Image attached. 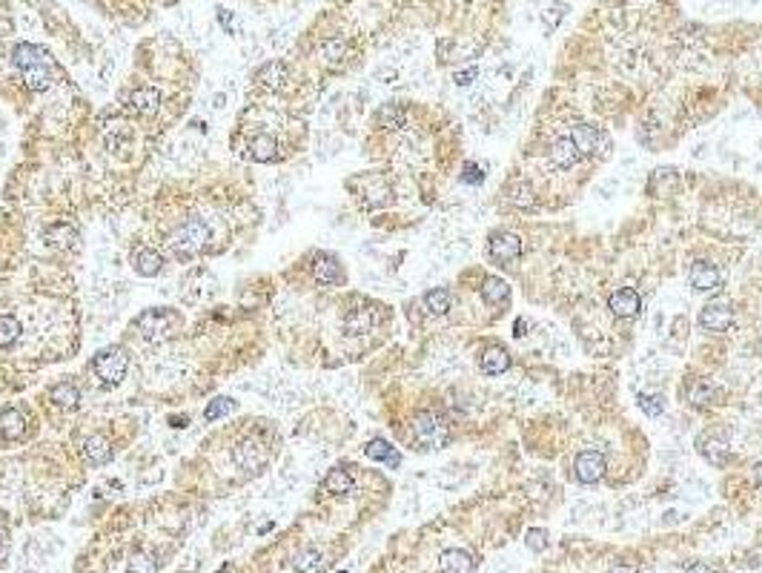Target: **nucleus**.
Segmentation results:
<instances>
[{
  "mask_svg": "<svg viewBox=\"0 0 762 573\" xmlns=\"http://www.w3.org/2000/svg\"><path fill=\"white\" fill-rule=\"evenodd\" d=\"M12 64L21 69L24 81L29 89L35 92H44L52 86L55 81V64L49 58V52H44L41 46H32V44H18L15 52H12Z\"/></svg>",
  "mask_w": 762,
  "mask_h": 573,
  "instance_id": "obj_1",
  "label": "nucleus"
},
{
  "mask_svg": "<svg viewBox=\"0 0 762 573\" xmlns=\"http://www.w3.org/2000/svg\"><path fill=\"white\" fill-rule=\"evenodd\" d=\"M210 241V227L201 221V218H193L181 224L172 235H169V250L178 255V258H189L204 250V244Z\"/></svg>",
  "mask_w": 762,
  "mask_h": 573,
  "instance_id": "obj_2",
  "label": "nucleus"
},
{
  "mask_svg": "<svg viewBox=\"0 0 762 573\" xmlns=\"http://www.w3.org/2000/svg\"><path fill=\"white\" fill-rule=\"evenodd\" d=\"M233 459H235L238 470H244L247 476H255V473H261V470L270 465L273 453H270L267 442H264L258 433H253V436H247L244 442H238V447L233 450Z\"/></svg>",
  "mask_w": 762,
  "mask_h": 573,
  "instance_id": "obj_3",
  "label": "nucleus"
},
{
  "mask_svg": "<svg viewBox=\"0 0 762 573\" xmlns=\"http://www.w3.org/2000/svg\"><path fill=\"white\" fill-rule=\"evenodd\" d=\"M178 324H181V315H178L175 310H166V307H161V310H146V313H141L138 321H135L138 333H141L146 341H163V338H169L172 330H175Z\"/></svg>",
  "mask_w": 762,
  "mask_h": 573,
  "instance_id": "obj_4",
  "label": "nucleus"
},
{
  "mask_svg": "<svg viewBox=\"0 0 762 573\" xmlns=\"http://www.w3.org/2000/svg\"><path fill=\"white\" fill-rule=\"evenodd\" d=\"M126 367H129V355H126L123 347H106L92 361L95 375L101 378V385H106V387L118 385V381L126 375Z\"/></svg>",
  "mask_w": 762,
  "mask_h": 573,
  "instance_id": "obj_5",
  "label": "nucleus"
},
{
  "mask_svg": "<svg viewBox=\"0 0 762 573\" xmlns=\"http://www.w3.org/2000/svg\"><path fill=\"white\" fill-rule=\"evenodd\" d=\"M413 442H416V447H422V450H436V447H442V445L447 442V427H444V422H442L439 416H433V413H419V416L413 419Z\"/></svg>",
  "mask_w": 762,
  "mask_h": 573,
  "instance_id": "obj_6",
  "label": "nucleus"
},
{
  "mask_svg": "<svg viewBox=\"0 0 762 573\" xmlns=\"http://www.w3.org/2000/svg\"><path fill=\"white\" fill-rule=\"evenodd\" d=\"M570 141L576 143V149H579L582 158H599V155H608V149H611L608 135L602 129L591 126V123L574 126V132H570Z\"/></svg>",
  "mask_w": 762,
  "mask_h": 573,
  "instance_id": "obj_7",
  "label": "nucleus"
},
{
  "mask_svg": "<svg viewBox=\"0 0 762 573\" xmlns=\"http://www.w3.org/2000/svg\"><path fill=\"white\" fill-rule=\"evenodd\" d=\"M487 253H490V258H493L496 264L510 267V264L522 255V238H519L516 233H507V230L493 233L490 241H487Z\"/></svg>",
  "mask_w": 762,
  "mask_h": 573,
  "instance_id": "obj_8",
  "label": "nucleus"
},
{
  "mask_svg": "<svg viewBox=\"0 0 762 573\" xmlns=\"http://www.w3.org/2000/svg\"><path fill=\"white\" fill-rule=\"evenodd\" d=\"M608 470V462L599 450H582L574 462V476L582 482V485H596Z\"/></svg>",
  "mask_w": 762,
  "mask_h": 573,
  "instance_id": "obj_9",
  "label": "nucleus"
},
{
  "mask_svg": "<svg viewBox=\"0 0 762 573\" xmlns=\"http://www.w3.org/2000/svg\"><path fill=\"white\" fill-rule=\"evenodd\" d=\"M733 324V310L725 301H708L699 313V327L708 333H725Z\"/></svg>",
  "mask_w": 762,
  "mask_h": 573,
  "instance_id": "obj_10",
  "label": "nucleus"
},
{
  "mask_svg": "<svg viewBox=\"0 0 762 573\" xmlns=\"http://www.w3.org/2000/svg\"><path fill=\"white\" fill-rule=\"evenodd\" d=\"M688 281H691V287H694L696 293H713V290L722 287V275H719V270H716L713 264H708V261H696V264H691Z\"/></svg>",
  "mask_w": 762,
  "mask_h": 573,
  "instance_id": "obj_11",
  "label": "nucleus"
},
{
  "mask_svg": "<svg viewBox=\"0 0 762 573\" xmlns=\"http://www.w3.org/2000/svg\"><path fill=\"white\" fill-rule=\"evenodd\" d=\"M608 307H611V313H614L616 318H636V315H639V310H642V298H639V293H636V290H631V287H622V290L611 293V298H608Z\"/></svg>",
  "mask_w": 762,
  "mask_h": 573,
  "instance_id": "obj_12",
  "label": "nucleus"
},
{
  "mask_svg": "<svg viewBox=\"0 0 762 573\" xmlns=\"http://www.w3.org/2000/svg\"><path fill=\"white\" fill-rule=\"evenodd\" d=\"M691 405L699 407V410H708V407H716L722 402V387L711 378H696L694 387H691Z\"/></svg>",
  "mask_w": 762,
  "mask_h": 573,
  "instance_id": "obj_13",
  "label": "nucleus"
},
{
  "mask_svg": "<svg viewBox=\"0 0 762 573\" xmlns=\"http://www.w3.org/2000/svg\"><path fill=\"white\" fill-rule=\"evenodd\" d=\"M126 109H129V112H135V115L152 118V115L161 109V95H158V89L141 86V89L129 92V95H126Z\"/></svg>",
  "mask_w": 762,
  "mask_h": 573,
  "instance_id": "obj_14",
  "label": "nucleus"
},
{
  "mask_svg": "<svg viewBox=\"0 0 762 573\" xmlns=\"http://www.w3.org/2000/svg\"><path fill=\"white\" fill-rule=\"evenodd\" d=\"M313 275H315V281L324 284V287H335V284L344 281L341 264H338V258L330 255V253H318V255H315V261H313Z\"/></svg>",
  "mask_w": 762,
  "mask_h": 573,
  "instance_id": "obj_15",
  "label": "nucleus"
},
{
  "mask_svg": "<svg viewBox=\"0 0 762 573\" xmlns=\"http://www.w3.org/2000/svg\"><path fill=\"white\" fill-rule=\"evenodd\" d=\"M476 570V556L462 547H450L439 556V573H473Z\"/></svg>",
  "mask_w": 762,
  "mask_h": 573,
  "instance_id": "obj_16",
  "label": "nucleus"
},
{
  "mask_svg": "<svg viewBox=\"0 0 762 573\" xmlns=\"http://www.w3.org/2000/svg\"><path fill=\"white\" fill-rule=\"evenodd\" d=\"M699 453H702V456H705L711 465L722 467V465L731 459V442H728L722 433L702 436V439H699Z\"/></svg>",
  "mask_w": 762,
  "mask_h": 573,
  "instance_id": "obj_17",
  "label": "nucleus"
},
{
  "mask_svg": "<svg viewBox=\"0 0 762 573\" xmlns=\"http://www.w3.org/2000/svg\"><path fill=\"white\" fill-rule=\"evenodd\" d=\"M579 158H582V155H579L576 143L570 141V138H556V141H553V146H550V163H553L556 169H570Z\"/></svg>",
  "mask_w": 762,
  "mask_h": 573,
  "instance_id": "obj_18",
  "label": "nucleus"
},
{
  "mask_svg": "<svg viewBox=\"0 0 762 573\" xmlns=\"http://www.w3.org/2000/svg\"><path fill=\"white\" fill-rule=\"evenodd\" d=\"M479 367H482V372H487V375H502V372L510 370V355H507L502 347H487V350H482V355H479Z\"/></svg>",
  "mask_w": 762,
  "mask_h": 573,
  "instance_id": "obj_19",
  "label": "nucleus"
},
{
  "mask_svg": "<svg viewBox=\"0 0 762 573\" xmlns=\"http://www.w3.org/2000/svg\"><path fill=\"white\" fill-rule=\"evenodd\" d=\"M676 189V172L662 166V169H654V175L648 178V193L654 198H668L671 193Z\"/></svg>",
  "mask_w": 762,
  "mask_h": 573,
  "instance_id": "obj_20",
  "label": "nucleus"
},
{
  "mask_svg": "<svg viewBox=\"0 0 762 573\" xmlns=\"http://www.w3.org/2000/svg\"><path fill=\"white\" fill-rule=\"evenodd\" d=\"M482 298H484V304H490V307H502V304H507V298H510V287H507V281L499 278V275H487L484 284H482Z\"/></svg>",
  "mask_w": 762,
  "mask_h": 573,
  "instance_id": "obj_21",
  "label": "nucleus"
},
{
  "mask_svg": "<svg viewBox=\"0 0 762 573\" xmlns=\"http://www.w3.org/2000/svg\"><path fill=\"white\" fill-rule=\"evenodd\" d=\"M364 453H367L372 462H387L390 467H399V465H402V456H399L396 447H393L390 442H385V439H372V442L364 447Z\"/></svg>",
  "mask_w": 762,
  "mask_h": 573,
  "instance_id": "obj_22",
  "label": "nucleus"
},
{
  "mask_svg": "<svg viewBox=\"0 0 762 573\" xmlns=\"http://www.w3.org/2000/svg\"><path fill=\"white\" fill-rule=\"evenodd\" d=\"M255 81L267 89H281L284 81H287V66L281 61H273V64H264L258 72H255Z\"/></svg>",
  "mask_w": 762,
  "mask_h": 573,
  "instance_id": "obj_23",
  "label": "nucleus"
},
{
  "mask_svg": "<svg viewBox=\"0 0 762 573\" xmlns=\"http://www.w3.org/2000/svg\"><path fill=\"white\" fill-rule=\"evenodd\" d=\"M83 456L89 465H106L112 459V445L103 436H89L83 442Z\"/></svg>",
  "mask_w": 762,
  "mask_h": 573,
  "instance_id": "obj_24",
  "label": "nucleus"
},
{
  "mask_svg": "<svg viewBox=\"0 0 762 573\" xmlns=\"http://www.w3.org/2000/svg\"><path fill=\"white\" fill-rule=\"evenodd\" d=\"M135 273L138 275H146V278H152V275H158L161 270H163V258H161V253L158 250H141L138 255H135Z\"/></svg>",
  "mask_w": 762,
  "mask_h": 573,
  "instance_id": "obj_25",
  "label": "nucleus"
},
{
  "mask_svg": "<svg viewBox=\"0 0 762 573\" xmlns=\"http://www.w3.org/2000/svg\"><path fill=\"white\" fill-rule=\"evenodd\" d=\"M278 146H275V141L270 138V135H255L253 141H250V146H247V155L253 158V161H261V163H267V161H273L278 152H275Z\"/></svg>",
  "mask_w": 762,
  "mask_h": 573,
  "instance_id": "obj_26",
  "label": "nucleus"
},
{
  "mask_svg": "<svg viewBox=\"0 0 762 573\" xmlns=\"http://www.w3.org/2000/svg\"><path fill=\"white\" fill-rule=\"evenodd\" d=\"M425 307H427V313H433V315H447L450 307H453V295H450L444 287H436V290L425 293Z\"/></svg>",
  "mask_w": 762,
  "mask_h": 573,
  "instance_id": "obj_27",
  "label": "nucleus"
},
{
  "mask_svg": "<svg viewBox=\"0 0 762 573\" xmlns=\"http://www.w3.org/2000/svg\"><path fill=\"white\" fill-rule=\"evenodd\" d=\"M375 123L381 129H399V126H405V109L399 103H385L375 112Z\"/></svg>",
  "mask_w": 762,
  "mask_h": 573,
  "instance_id": "obj_28",
  "label": "nucleus"
},
{
  "mask_svg": "<svg viewBox=\"0 0 762 573\" xmlns=\"http://www.w3.org/2000/svg\"><path fill=\"white\" fill-rule=\"evenodd\" d=\"M327 493H332V496H341V493H350L352 490V476L347 473V470H341V467H335V470H330L327 473V479H324V485H321Z\"/></svg>",
  "mask_w": 762,
  "mask_h": 573,
  "instance_id": "obj_29",
  "label": "nucleus"
},
{
  "mask_svg": "<svg viewBox=\"0 0 762 573\" xmlns=\"http://www.w3.org/2000/svg\"><path fill=\"white\" fill-rule=\"evenodd\" d=\"M293 567L298 573H318L321 570V553L315 547H304L293 556Z\"/></svg>",
  "mask_w": 762,
  "mask_h": 573,
  "instance_id": "obj_30",
  "label": "nucleus"
},
{
  "mask_svg": "<svg viewBox=\"0 0 762 573\" xmlns=\"http://www.w3.org/2000/svg\"><path fill=\"white\" fill-rule=\"evenodd\" d=\"M0 433L6 439H21L24 436V413L21 410H4V416H0Z\"/></svg>",
  "mask_w": 762,
  "mask_h": 573,
  "instance_id": "obj_31",
  "label": "nucleus"
},
{
  "mask_svg": "<svg viewBox=\"0 0 762 573\" xmlns=\"http://www.w3.org/2000/svg\"><path fill=\"white\" fill-rule=\"evenodd\" d=\"M52 402H55L58 407H66V410H72V407H78V402H81V393H78V387H75V385H66V381H61V385H55V387H52Z\"/></svg>",
  "mask_w": 762,
  "mask_h": 573,
  "instance_id": "obj_32",
  "label": "nucleus"
},
{
  "mask_svg": "<svg viewBox=\"0 0 762 573\" xmlns=\"http://www.w3.org/2000/svg\"><path fill=\"white\" fill-rule=\"evenodd\" d=\"M21 338V321L15 315H0V347H12Z\"/></svg>",
  "mask_w": 762,
  "mask_h": 573,
  "instance_id": "obj_33",
  "label": "nucleus"
},
{
  "mask_svg": "<svg viewBox=\"0 0 762 573\" xmlns=\"http://www.w3.org/2000/svg\"><path fill=\"white\" fill-rule=\"evenodd\" d=\"M533 186L530 183H513L510 186V204L519 210H530L533 207Z\"/></svg>",
  "mask_w": 762,
  "mask_h": 573,
  "instance_id": "obj_34",
  "label": "nucleus"
},
{
  "mask_svg": "<svg viewBox=\"0 0 762 573\" xmlns=\"http://www.w3.org/2000/svg\"><path fill=\"white\" fill-rule=\"evenodd\" d=\"M158 559L146 550H138L132 559H129V573H158Z\"/></svg>",
  "mask_w": 762,
  "mask_h": 573,
  "instance_id": "obj_35",
  "label": "nucleus"
},
{
  "mask_svg": "<svg viewBox=\"0 0 762 573\" xmlns=\"http://www.w3.org/2000/svg\"><path fill=\"white\" fill-rule=\"evenodd\" d=\"M370 324H372V318H370V310H355L347 321H344V327H347V333L350 335H361V333H367L370 330Z\"/></svg>",
  "mask_w": 762,
  "mask_h": 573,
  "instance_id": "obj_36",
  "label": "nucleus"
},
{
  "mask_svg": "<svg viewBox=\"0 0 762 573\" xmlns=\"http://www.w3.org/2000/svg\"><path fill=\"white\" fill-rule=\"evenodd\" d=\"M564 12H567V6L564 4H553V6H547L544 12H542V21H544V29L547 32H553L559 24H562V18H564Z\"/></svg>",
  "mask_w": 762,
  "mask_h": 573,
  "instance_id": "obj_37",
  "label": "nucleus"
},
{
  "mask_svg": "<svg viewBox=\"0 0 762 573\" xmlns=\"http://www.w3.org/2000/svg\"><path fill=\"white\" fill-rule=\"evenodd\" d=\"M344 49H347V44H344L341 38H332V41H327V44L321 46V55H324L327 64H338L341 55H344Z\"/></svg>",
  "mask_w": 762,
  "mask_h": 573,
  "instance_id": "obj_38",
  "label": "nucleus"
},
{
  "mask_svg": "<svg viewBox=\"0 0 762 573\" xmlns=\"http://www.w3.org/2000/svg\"><path fill=\"white\" fill-rule=\"evenodd\" d=\"M639 407H642V413H648L651 419L662 416V410H665L662 396H645V393H639Z\"/></svg>",
  "mask_w": 762,
  "mask_h": 573,
  "instance_id": "obj_39",
  "label": "nucleus"
},
{
  "mask_svg": "<svg viewBox=\"0 0 762 573\" xmlns=\"http://www.w3.org/2000/svg\"><path fill=\"white\" fill-rule=\"evenodd\" d=\"M524 544H527L533 553L544 550V547H547V530H544V527H530L527 536H524Z\"/></svg>",
  "mask_w": 762,
  "mask_h": 573,
  "instance_id": "obj_40",
  "label": "nucleus"
},
{
  "mask_svg": "<svg viewBox=\"0 0 762 573\" xmlns=\"http://www.w3.org/2000/svg\"><path fill=\"white\" fill-rule=\"evenodd\" d=\"M462 181H464V183H473V186L484 183V172H482V166H479L476 161H467L464 169H462Z\"/></svg>",
  "mask_w": 762,
  "mask_h": 573,
  "instance_id": "obj_41",
  "label": "nucleus"
},
{
  "mask_svg": "<svg viewBox=\"0 0 762 573\" xmlns=\"http://www.w3.org/2000/svg\"><path fill=\"white\" fill-rule=\"evenodd\" d=\"M233 410V402L230 399H215L210 407H207V413H204V419L207 422H215V419H221V416H227Z\"/></svg>",
  "mask_w": 762,
  "mask_h": 573,
  "instance_id": "obj_42",
  "label": "nucleus"
},
{
  "mask_svg": "<svg viewBox=\"0 0 762 573\" xmlns=\"http://www.w3.org/2000/svg\"><path fill=\"white\" fill-rule=\"evenodd\" d=\"M476 78H479V66H470V69L456 72V83H459V86H470Z\"/></svg>",
  "mask_w": 762,
  "mask_h": 573,
  "instance_id": "obj_43",
  "label": "nucleus"
},
{
  "mask_svg": "<svg viewBox=\"0 0 762 573\" xmlns=\"http://www.w3.org/2000/svg\"><path fill=\"white\" fill-rule=\"evenodd\" d=\"M513 335L516 338H524V318H516L513 321Z\"/></svg>",
  "mask_w": 762,
  "mask_h": 573,
  "instance_id": "obj_44",
  "label": "nucleus"
},
{
  "mask_svg": "<svg viewBox=\"0 0 762 573\" xmlns=\"http://www.w3.org/2000/svg\"><path fill=\"white\" fill-rule=\"evenodd\" d=\"M611 573H639V570H636L634 564H614Z\"/></svg>",
  "mask_w": 762,
  "mask_h": 573,
  "instance_id": "obj_45",
  "label": "nucleus"
},
{
  "mask_svg": "<svg viewBox=\"0 0 762 573\" xmlns=\"http://www.w3.org/2000/svg\"><path fill=\"white\" fill-rule=\"evenodd\" d=\"M688 573H716V570H713L711 564H691Z\"/></svg>",
  "mask_w": 762,
  "mask_h": 573,
  "instance_id": "obj_46",
  "label": "nucleus"
},
{
  "mask_svg": "<svg viewBox=\"0 0 762 573\" xmlns=\"http://www.w3.org/2000/svg\"><path fill=\"white\" fill-rule=\"evenodd\" d=\"M753 479H756V485L762 487V462H756V467H753Z\"/></svg>",
  "mask_w": 762,
  "mask_h": 573,
  "instance_id": "obj_47",
  "label": "nucleus"
},
{
  "mask_svg": "<svg viewBox=\"0 0 762 573\" xmlns=\"http://www.w3.org/2000/svg\"><path fill=\"white\" fill-rule=\"evenodd\" d=\"M4 556H6V536L0 533V559H4Z\"/></svg>",
  "mask_w": 762,
  "mask_h": 573,
  "instance_id": "obj_48",
  "label": "nucleus"
}]
</instances>
